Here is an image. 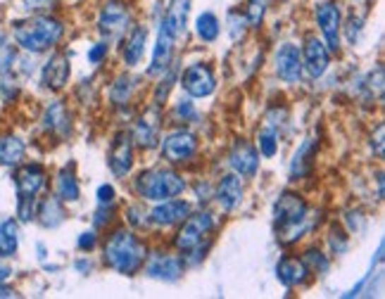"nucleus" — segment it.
Listing matches in <instances>:
<instances>
[{
  "mask_svg": "<svg viewBox=\"0 0 385 299\" xmlns=\"http://www.w3.org/2000/svg\"><path fill=\"white\" fill-rule=\"evenodd\" d=\"M12 34H15L19 48H24L27 53H45V50H50L53 45L60 43L64 27L60 19L38 15L27 19V22H17Z\"/></svg>",
  "mask_w": 385,
  "mask_h": 299,
  "instance_id": "nucleus-1",
  "label": "nucleus"
},
{
  "mask_svg": "<svg viewBox=\"0 0 385 299\" xmlns=\"http://www.w3.org/2000/svg\"><path fill=\"white\" fill-rule=\"evenodd\" d=\"M146 245L131 231H117L105 245V264L124 276H136L146 264Z\"/></svg>",
  "mask_w": 385,
  "mask_h": 299,
  "instance_id": "nucleus-2",
  "label": "nucleus"
},
{
  "mask_svg": "<svg viewBox=\"0 0 385 299\" xmlns=\"http://www.w3.org/2000/svg\"><path fill=\"white\" fill-rule=\"evenodd\" d=\"M273 226L280 243H295L307 231V202L302 195L285 190L273 202Z\"/></svg>",
  "mask_w": 385,
  "mask_h": 299,
  "instance_id": "nucleus-3",
  "label": "nucleus"
},
{
  "mask_svg": "<svg viewBox=\"0 0 385 299\" xmlns=\"http://www.w3.org/2000/svg\"><path fill=\"white\" fill-rule=\"evenodd\" d=\"M186 190V181L179 176L172 169H150L143 171L136 178V193L153 202H162V200L176 197Z\"/></svg>",
  "mask_w": 385,
  "mask_h": 299,
  "instance_id": "nucleus-4",
  "label": "nucleus"
},
{
  "mask_svg": "<svg viewBox=\"0 0 385 299\" xmlns=\"http://www.w3.org/2000/svg\"><path fill=\"white\" fill-rule=\"evenodd\" d=\"M17 197H19V219L31 221L34 219V202L38 190L45 185V169L41 164H24L15 173Z\"/></svg>",
  "mask_w": 385,
  "mask_h": 299,
  "instance_id": "nucleus-5",
  "label": "nucleus"
},
{
  "mask_svg": "<svg viewBox=\"0 0 385 299\" xmlns=\"http://www.w3.org/2000/svg\"><path fill=\"white\" fill-rule=\"evenodd\" d=\"M214 228V219L210 212H200V214H188L184 219V226L181 231L176 233V250L181 255H193V252H200L202 247V240L212 233Z\"/></svg>",
  "mask_w": 385,
  "mask_h": 299,
  "instance_id": "nucleus-6",
  "label": "nucleus"
},
{
  "mask_svg": "<svg viewBox=\"0 0 385 299\" xmlns=\"http://www.w3.org/2000/svg\"><path fill=\"white\" fill-rule=\"evenodd\" d=\"M198 152V138L191 131H174L162 140V157L169 164H184L191 161Z\"/></svg>",
  "mask_w": 385,
  "mask_h": 299,
  "instance_id": "nucleus-7",
  "label": "nucleus"
},
{
  "mask_svg": "<svg viewBox=\"0 0 385 299\" xmlns=\"http://www.w3.org/2000/svg\"><path fill=\"white\" fill-rule=\"evenodd\" d=\"M181 86H184V90L191 97H207L217 88V79H214L212 69L207 67V64L198 62L184 69V74H181Z\"/></svg>",
  "mask_w": 385,
  "mask_h": 299,
  "instance_id": "nucleus-8",
  "label": "nucleus"
},
{
  "mask_svg": "<svg viewBox=\"0 0 385 299\" xmlns=\"http://www.w3.org/2000/svg\"><path fill=\"white\" fill-rule=\"evenodd\" d=\"M109 169L117 178H126L134 169V140L126 131H119L109 145Z\"/></svg>",
  "mask_w": 385,
  "mask_h": 299,
  "instance_id": "nucleus-9",
  "label": "nucleus"
},
{
  "mask_svg": "<svg viewBox=\"0 0 385 299\" xmlns=\"http://www.w3.org/2000/svg\"><path fill=\"white\" fill-rule=\"evenodd\" d=\"M316 24L326 38L328 53L340 50V8L336 3H321L316 8Z\"/></svg>",
  "mask_w": 385,
  "mask_h": 299,
  "instance_id": "nucleus-10",
  "label": "nucleus"
},
{
  "mask_svg": "<svg viewBox=\"0 0 385 299\" xmlns=\"http://www.w3.org/2000/svg\"><path fill=\"white\" fill-rule=\"evenodd\" d=\"M126 27H129L126 5L119 3V0H107L105 8L100 10V17H97V31H100L102 36L112 38L117 34H122Z\"/></svg>",
  "mask_w": 385,
  "mask_h": 299,
  "instance_id": "nucleus-11",
  "label": "nucleus"
},
{
  "mask_svg": "<svg viewBox=\"0 0 385 299\" xmlns=\"http://www.w3.org/2000/svg\"><path fill=\"white\" fill-rule=\"evenodd\" d=\"M228 159H231L233 171L240 173V176L252 178L254 173H257V166H259V152H257V147H254L252 142H247L245 138H238L236 142H233V147H231V154H228Z\"/></svg>",
  "mask_w": 385,
  "mask_h": 299,
  "instance_id": "nucleus-12",
  "label": "nucleus"
},
{
  "mask_svg": "<svg viewBox=\"0 0 385 299\" xmlns=\"http://www.w3.org/2000/svg\"><path fill=\"white\" fill-rule=\"evenodd\" d=\"M300 55H302V69H307V74H309L312 79H321L331 64V55L326 43L316 41V38H309Z\"/></svg>",
  "mask_w": 385,
  "mask_h": 299,
  "instance_id": "nucleus-13",
  "label": "nucleus"
},
{
  "mask_svg": "<svg viewBox=\"0 0 385 299\" xmlns=\"http://www.w3.org/2000/svg\"><path fill=\"white\" fill-rule=\"evenodd\" d=\"M276 74L285 83H297L302 76V55H300L297 45L285 43L276 53Z\"/></svg>",
  "mask_w": 385,
  "mask_h": 299,
  "instance_id": "nucleus-14",
  "label": "nucleus"
},
{
  "mask_svg": "<svg viewBox=\"0 0 385 299\" xmlns=\"http://www.w3.org/2000/svg\"><path fill=\"white\" fill-rule=\"evenodd\" d=\"M146 271L150 278H158V281L174 283L184 276V262L174 255H153L150 262L146 264Z\"/></svg>",
  "mask_w": 385,
  "mask_h": 299,
  "instance_id": "nucleus-15",
  "label": "nucleus"
},
{
  "mask_svg": "<svg viewBox=\"0 0 385 299\" xmlns=\"http://www.w3.org/2000/svg\"><path fill=\"white\" fill-rule=\"evenodd\" d=\"M162 116L158 109H150V112H146L141 116L138 121H136V128H134V135L131 140L136 142L138 147L143 150H150L158 145L160 140V126H162Z\"/></svg>",
  "mask_w": 385,
  "mask_h": 299,
  "instance_id": "nucleus-16",
  "label": "nucleus"
},
{
  "mask_svg": "<svg viewBox=\"0 0 385 299\" xmlns=\"http://www.w3.org/2000/svg\"><path fill=\"white\" fill-rule=\"evenodd\" d=\"M69 74H71L69 57L64 53H55L48 62L43 64L41 81L48 90H60V88H64V83L69 81Z\"/></svg>",
  "mask_w": 385,
  "mask_h": 299,
  "instance_id": "nucleus-17",
  "label": "nucleus"
},
{
  "mask_svg": "<svg viewBox=\"0 0 385 299\" xmlns=\"http://www.w3.org/2000/svg\"><path fill=\"white\" fill-rule=\"evenodd\" d=\"M174 41L176 38L169 34L165 27H160V36H158V43H155V50H153V62L148 67V74L150 76H158V74H165V71L172 67V53H174Z\"/></svg>",
  "mask_w": 385,
  "mask_h": 299,
  "instance_id": "nucleus-18",
  "label": "nucleus"
},
{
  "mask_svg": "<svg viewBox=\"0 0 385 299\" xmlns=\"http://www.w3.org/2000/svg\"><path fill=\"white\" fill-rule=\"evenodd\" d=\"M188 214H191V205L184 202V200H162V205H158L150 214V221L155 226H172L184 221Z\"/></svg>",
  "mask_w": 385,
  "mask_h": 299,
  "instance_id": "nucleus-19",
  "label": "nucleus"
},
{
  "mask_svg": "<svg viewBox=\"0 0 385 299\" xmlns=\"http://www.w3.org/2000/svg\"><path fill=\"white\" fill-rule=\"evenodd\" d=\"M188 12H191V0H169L165 19H162V27H165L174 38L186 34V22Z\"/></svg>",
  "mask_w": 385,
  "mask_h": 299,
  "instance_id": "nucleus-20",
  "label": "nucleus"
},
{
  "mask_svg": "<svg viewBox=\"0 0 385 299\" xmlns=\"http://www.w3.org/2000/svg\"><path fill=\"white\" fill-rule=\"evenodd\" d=\"M316 147H319V140L304 138L302 145L295 150V154H292V161H290V178L292 181L304 178L307 173L312 171V166H314V157H316Z\"/></svg>",
  "mask_w": 385,
  "mask_h": 299,
  "instance_id": "nucleus-21",
  "label": "nucleus"
},
{
  "mask_svg": "<svg viewBox=\"0 0 385 299\" xmlns=\"http://www.w3.org/2000/svg\"><path fill=\"white\" fill-rule=\"evenodd\" d=\"M309 276L307 266L302 259H295V257H283L280 262L276 264V278L285 288H295V285H302Z\"/></svg>",
  "mask_w": 385,
  "mask_h": 299,
  "instance_id": "nucleus-22",
  "label": "nucleus"
},
{
  "mask_svg": "<svg viewBox=\"0 0 385 299\" xmlns=\"http://www.w3.org/2000/svg\"><path fill=\"white\" fill-rule=\"evenodd\" d=\"M146 43H148V29L131 27V31L126 34V41H124V48H122L126 67H136V64L141 62L143 53H146Z\"/></svg>",
  "mask_w": 385,
  "mask_h": 299,
  "instance_id": "nucleus-23",
  "label": "nucleus"
},
{
  "mask_svg": "<svg viewBox=\"0 0 385 299\" xmlns=\"http://www.w3.org/2000/svg\"><path fill=\"white\" fill-rule=\"evenodd\" d=\"M240 197H243V183H240L238 173H228L221 178V183L217 185V202L228 212L240 202Z\"/></svg>",
  "mask_w": 385,
  "mask_h": 299,
  "instance_id": "nucleus-24",
  "label": "nucleus"
},
{
  "mask_svg": "<svg viewBox=\"0 0 385 299\" xmlns=\"http://www.w3.org/2000/svg\"><path fill=\"white\" fill-rule=\"evenodd\" d=\"M43 123L48 131H53L57 135H69L71 131V119H69V112L64 107V102H53L43 114Z\"/></svg>",
  "mask_w": 385,
  "mask_h": 299,
  "instance_id": "nucleus-25",
  "label": "nucleus"
},
{
  "mask_svg": "<svg viewBox=\"0 0 385 299\" xmlns=\"http://www.w3.org/2000/svg\"><path fill=\"white\" fill-rule=\"evenodd\" d=\"M79 183H76L74 173H71L69 166H64L60 173H57L55 181V195L60 202H76L79 200Z\"/></svg>",
  "mask_w": 385,
  "mask_h": 299,
  "instance_id": "nucleus-26",
  "label": "nucleus"
},
{
  "mask_svg": "<svg viewBox=\"0 0 385 299\" xmlns=\"http://www.w3.org/2000/svg\"><path fill=\"white\" fill-rule=\"evenodd\" d=\"M19 247V226L15 219H8L0 224V259L15 257Z\"/></svg>",
  "mask_w": 385,
  "mask_h": 299,
  "instance_id": "nucleus-27",
  "label": "nucleus"
},
{
  "mask_svg": "<svg viewBox=\"0 0 385 299\" xmlns=\"http://www.w3.org/2000/svg\"><path fill=\"white\" fill-rule=\"evenodd\" d=\"M24 142L17 135H5L0 138V164L3 166H15L24 157Z\"/></svg>",
  "mask_w": 385,
  "mask_h": 299,
  "instance_id": "nucleus-28",
  "label": "nucleus"
},
{
  "mask_svg": "<svg viewBox=\"0 0 385 299\" xmlns=\"http://www.w3.org/2000/svg\"><path fill=\"white\" fill-rule=\"evenodd\" d=\"M38 221L45 226V228H57V226L64 221V209L57 197H48L41 202V209H38Z\"/></svg>",
  "mask_w": 385,
  "mask_h": 299,
  "instance_id": "nucleus-29",
  "label": "nucleus"
},
{
  "mask_svg": "<svg viewBox=\"0 0 385 299\" xmlns=\"http://www.w3.org/2000/svg\"><path fill=\"white\" fill-rule=\"evenodd\" d=\"M219 29H221L219 27V19H217V15H212V12H202V15L195 19V31H198V36L205 43L217 41Z\"/></svg>",
  "mask_w": 385,
  "mask_h": 299,
  "instance_id": "nucleus-30",
  "label": "nucleus"
},
{
  "mask_svg": "<svg viewBox=\"0 0 385 299\" xmlns=\"http://www.w3.org/2000/svg\"><path fill=\"white\" fill-rule=\"evenodd\" d=\"M131 88H134V81L129 76H119L112 88H109V97H112V105H126L129 97H131Z\"/></svg>",
  "mask_w": 385,
  "mask_h": 299,
  "instance_id": "nucleus-31",
  "label": "nucleus"
},
{
  "mask_svg": "<svg viewBox=\"0 0 385 299\" xmlns=\"http://www.w3.org/2000/svg\"><path fill=\"white\" fill-rule=\"evenodd\" d=\"M302 262H304L307 271H309V273H326V271H328V259H326L319 250H307Z\"/></svg>",
  "mask_w": 385,
  "mask_h": 299,
  "instance_id": "nucleus-32",
  "label": "nucleus"
},
{
  "mask_svg": "<svg viewBox=\"0 0 385 299\" xmlns=\"http://www.w3.org/2000/svg\"><path fill=\"white\" fill-rule=\"evenodd\" d=\"M276 150H278L276 131H273V128H264V131L259 133V152H262V157H273Z\"/></svg>",
  "mask_w": 385,
  "mask_h": 299,
  "instance_id": "nucleus-33",
  "label": "nucleus"
},
{
  "mask_svg": "<svg viewBox=\"0 0 385 299\" xmlns=\"http://www.w3.org/2000/svg\"><path fill=\"white\" fill-rule=\"evenodd\" d=\"M15 62V48L10 45V41L5 36H0V74L8 76V71L12 69Z\"/></svg>",
  "mask_w": 385,
  "mask_h": 299,
  "instance_id": "nucleus-34",
  "label": "nucleus"
},
{
  "mask_svg": "<svg viewBox=\"0 0 385 299\" xmlns=\"http://www.w3.org/2000/svg\"><path fill=\"white\" fill-rule=\"evenodd\" d=\"M264 8H266V0H250V3H247V24H250V27H259V24H262Z\"/></svg>",
  "mask_w": 385,
  "mask_h": 299,
  "instance_id": "nucleus-35",
  "label": "nucleus"
},
{
  "mask_svg": "<svg viewBox=\"0 0 385 299\" xmlns=\"http://www.w3.org/2000/svg\"><path fill=\"white\" fill-rule=\"evenodd\" d=\"M174 119L176 121H195L198 119V112H195L191 100H179L174 107Z\"/></svg>",
  "mask_w": 385,
  "mask_h": 299,
  "instance_id": "nucleus-36",
  "label": "nucleus"
},
{
  "mask_svg": "<svg viewBox=\"0 0 385 299\" xmlns=\"http://www.w3.org/2000/svg\"><path fill=\"white\" fill-rule=\"evenodd\" d=\"M172 81H174V74H167V79H162V83H160V86H158V90H155V97H153L155 107H160L162 102L167 100L169 90H172Z\"/></svg>",
  "mask_w": 385,
  "mask_h": 299,
  "instance_id": "nucleus-37",
  "label": "nucleus"
},
{
  "mask_svg": "<svg viewBox=\"0 0 385 299\" xmlns=\"http://www.w3.org/2000/svg\"><path fill=\"white\" fill-rule=\"evenodd\" d=\"M97 205L102 207H114V188L112 185H100L97 188Z\"/></svg>",
  "mask_w": 385,
  "mask_h": 299,
  "instance_id": "nucleus-38",
  "label": "nucleus"
},
{
  "mask_svg": "<svg viewBox=\"0 0 385 299\" xmlns=\"http://www.w3.org/2000/svg\"><path fill=\"white\" fill-rule=\"evenodd\" d=\"M107 48H109L107 43H95L93 48L88 50V62L90 64H100L107 57Z\"/></svg>",
  "mask_w": 385,
  "mask_h": 299,
  "instance_id": "nucleus-39",
  "label": "nucleus"
},
{
  "mask_svg": "<svg viewBox=\"0 0 385 299\" xmlns=\"http://www.w3.org/2000/svg\"><path fill=\"white\" fill-rule=\"evenodd\" d=\"M383 138H385V123H378L376 135H371V147H374L376 157L383 159Z\"/></svg>",
  "mask_w": 385,
  "mask_h": 299,
  "instance_id": "nucleus-40",
  "label": "nucleus"
},
{
  "mask_svg": "<svg viewBox=\"0 0 385 299\" xmlns=\"http://www.w3.org/2000/svg\"><path fill=\"white\" fill-rule=\"evenodd\" d=\"M97 243V238H95V233L93 231H86V233H81L79 240H76V245H79V250L81 252H90L95 247Z\"/></svg>",
  "mask_w": 385,
  "mask_h": 299,
  "instance_id": "nucleus-41",
  "label": "nucleus"
},
{
  "mask_svg": "<svg viewBox=\"0 0 385 299\" xmlns=\"http://www.w3.org/2000/svg\"><path fill=\"white\" fill-rule=\"evenodd\" d=\"M359 29H362V19H355V17H352V19H350V24H348V41H350V43H355V41H357Z\"/></svg>",
  "mask_w": 385,
  "mask_h": 299,
  "instance_id": "nucleus-42",
  "label": "nucleus"
},
{
  "mask_svg": "<svg viewBox=\"0 0 385 299\" xmlns=\"http://www.w3.org/2000/svg\"><path fill=\"white\" fill-rule=\"evenodd\" d=\"M50 3H53V0H24L27 10H43V8H48Z\"/></svg>",
  "mask_w": 385,
  "mask_h": 299,
  "instance_id": "nucleus-43",
  "label": "nucleus"
},
{
  "mask_svg": "<svg viewBox=\"0 0 385 299\" xmlns=\"http://www.w3.org/2000/svg\"><path fill=\"white\" fill-rule=\"evenodd\" d=\"M17 292L12 288H5V285H0V297H15Z\"/></svg>",
  "mask_w": 385,
  "mask_h": 299,
  "instance_id": "nucleus-44",
  "label": "nucleus"
},
{
  "mask_svg": "<svg viewBox=\"0 0 385 299\" xmlns=\"http://www.w3.org/2000/svg\"><path fill=\"white\" fill-rule=\"evenodd\" d=\"M10 269H8V266H5V264H0V281H8V278H10Z\"/></svg>",
  "mask_w": 385,
  "mask_h": 299,
  "instance_id": "nucleus-45",
  "label": "nucleus"
},
{
  "mask_svg": "<svg viewBox=\"0 0 385 299\" xmlns=\"http://www.w3.org/2000/svg\"><path fill=\"white\" fill-rule=\"evenodd\" d=\"M76 266H79V271H86V269H88V264H86V262H79Z\"/></svg>",
  "mask_w": 385,
  "mask_h": 299,
  "instance_id": "nucleus-46",
  "label": "nucleus"
}]
</instances>
